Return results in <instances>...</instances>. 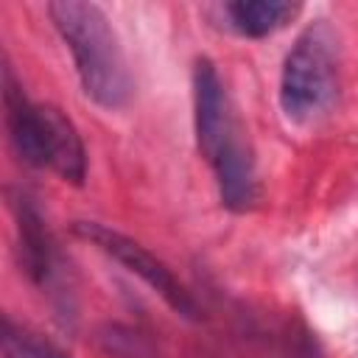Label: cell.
Segmentation results:
<instances>
[{"label": "cell", "mask_w": 358, "mask_h": 358, "mask_svg": "<svg viewBox=\"0 0 358 358\" xmlns=\"http://www.w3.org/2000/svg\"><path fill=\"white\" fill-rule=\"evenodd\" d=\"M3 358H70L62 347L48 341L45 336L14 324L8 316L3 319Z\"/></svg>", "instance_id": "ba28073f"}, {"label": "cell", "mask_w": 358, "mask_h": 358, "mask_svg": "<svg viewBox=\"0 0 358 358\" xmlns=\"http://www.w3.org/2000/svg\"><path fill=\"white\" fill-rule=\"evenodd\" d=\"M14 221H17V252L20 266L36 285H50L56 277V243L50 238V229L45 227V218L39 207L20 190L11 199Z\"/></svg>", "instance_id": "8992f818"}, {"label": "cell", "mask_w": 358, "mask_h": 358, "mask_svg": "<svg viewBox=\"0 0 358 358\" xmlns=\"http://www.w3.org/2000/svg\"><path fill=\"white\" fill-rule=\"evenodd\" d=\"M193 123L201 157L210 162L221 204L246 213L257 201V171L224 81L210 59L193 64Z\"/></svg>", "instance_id": "6da1fadb"}, {"label": "cell", "mask_w": 358, "mask_h": 358, "mask_svg": "<svg viewBox=\"0 0 358 358\" xmlns=\"http://www.w3.org/2000/svg\"><path fill=\"white\" fill-rule=\"evenodd\" d=\"M48 14L73 53L87 98L103 109H123L131 98V73L109 17L95 3L81 0L48 3Z\"/></svg>", "instance_id": "7a4b0ae2"}, {"label": "cell", "mask_w": 358, "mask_h": 358, "mask_svg": "<svg viewBox=\"0 0 358 358\" xmlns=\"http://www.w3.org/2000/svg\"><path fill=\"white\" fill-rule=\"evenodd\" d=\"M302 11L299 3H288V0H235L224 6L227 14V25L249 39H263L268 34H277L280 28H285L296 14Z\"/></svg>", "instance_id": "52a82bcc"}, {"label": "cell", "mask_w": 358, "mask_h": 358, "mask_svg": "<svg viewBox=\"0 0 358 358\" xmlns=\"http://www.w3.org/2000/svg\"><path fill=\"white\" fill-rule=\"evenodd\" d=\"M73 232L81 238V241H90L92 246H98L103 255H109L115 263H120L126 271H131L134 277H140L154 294H159L168 308H173L179 316L185 319H199V305L196 299L190 296V291L173 277V271L157 257L151 255L145 246H140L137 241H131L129 235L117 232V229H109L98 221H76L73 224Z\"/></svg>", "instance_id": "5b68a950"}, {"label": "cell", "mask_w": 358, "mask_h": 358, "mask_svg": "<svg viewBox=\"0 0 358 358\" xmlns=\"http://www.w3.org/2000/svg\"><path fill=\"white\" fill-rule=\"evenodd\" d=\"M338 98V36L327 20L310 22L291 45L280 73V109L296 126L324 117Z\"/></svg>", "instance_id": "277c9868"}, {"label": "cell", "mask_w": 358, "mask_h": 358, "mask_svg": "<svg viewBox=\"0 0 358 358\" xmlns=\"http://www.w3.org/2000/svg\"><path fill=\"white\" fill-rule=\"evenodd\" d=\"M3 103L17 157L34 168H50L70 185H81L87 176V151L78 129L62 109L28 101L8 62L3 64Z\"/></svg>", "instance_id": "3957f363"}]
</instances>
